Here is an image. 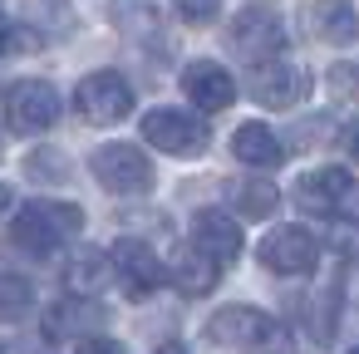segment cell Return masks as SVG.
Segmentation results:
<instances>
[{"mask_svg":"<svg viewBox=\"0 0 359 354\" xmlns=\"http://www.w3.org/2000/svg\"><path fill=\"white\" fill-rule=\"evenodd\" d=\"M79 231H84V212L74 202H35L11 222V231H6L0 246L11 256H25V261H45L55 246L74 241Z\"/></svg>","mask_w":359,"mask_h":354,"instance_id":"obj_1","label":"cell"},{"mask_svg":"<svg viewBox=\"0 0 359 354\" xmlns=\"http://www.w3.org/2000/svg\"><path fill=\"white\" fill-rule=\"evenodd\" d=\"M207 334L222 344V349H236V354H285V329L280 320H271L266 310L256 305H222L207 325Z\"/></svg>","mask_w":359,"mask_h":354,"instance_id":"obj_2","label":"cell"},{"mask_svg":"<svg viewBox=\"0 0 359 354\" xmlns=\"http://www.w3.org/2000/svg\"><path fill=\"white\" fill-rule=\"evenodd\" d=\"M290 197H295L305 212H315V217L359 222V177H349L344 168H315V172H305V177L290 187Z\"/></svg>","mask_w":359,"mask_h":354,"instance_id":"obj_3","label":"cell"},{"mask_svg":"<svg viewBox=\"0 0 359 354\" xmlns=\"http://www.w3.org/2000/svg\"><path fill=\"white\" fill-rule=\"evenodd\" d=\"M89 172H94V182H99L104 192H114V197H138V192L153 187V163H148L143 148H133V143H99V148L89 153Z\"/></svg>","mask_w":359,"mask_h":354,"instance_id":"obj_4","label":"cell"},{"mask_svg":"<svg viewBox=\"0 0 359 354\" xmlns=\"http://www.w3.org/2000/svg\"><path fill=\"white\" fill-rule=\"evenodd\" d=\"M74 114H79L84 123H99V128L123 123V118L133 114V89H128V79L114 74V69L84 74L79 89H74Z\"/></svg>","mask_w":359,"mask_h":354,"instance_id":"obj_5","label":"cell"},{"mask_svg":"<svg viewBox=\"0 0 359 354\" xmlns=\"http://www.w3.org/2000/svg\"><path fill=\"white\" fill-rule=\"evenodd\" d=\"M226 45L246 60V64H271L285 50V25L276 11H241L226 30Z\"/></svg>","mask_w":359,"mask_h":354,"instance_id":"obj_6","label":"cell"},{"mask_svg":"<svg viewBox=\"0 0 359 354\" xmlns=\"http://www.w3.org/2000/svg\"><path fill=\"white\" fill-rule=\"evenodd\" d=\"M55 118H60V94H55V84H45V79H20V84L6 94V123H11L15 133H45V128H55Z\"/></svg>","mask_w":359,"mask_h":354,"instance_id":"obj_7","label":"cell"},{"mask_svg":"<svg viewBox=\"0 0 359 354\" xmlns=\"http://www.w3.org/2000/svg\"><path fill=\"white\" fill-rule=\"evenodd\" d=\"M143 138L158 148V153H172V158H192L207 148V123L182 114V109H153L143 118Z\"/></svg>","mask_w":359,"mask_h":354,"instance_id":"obj_8","label":"cell"},{"mask_svg":"<svg viewBox=\"0 0 359 354\" xmlns=\"http://www.w3.org/2000/svg\"><path fill=\"white\" fill-rule=\"evenodd\" d=\"M109 266H114L118 285H123L133 300H148V295L163 285V275H168L163 261H158V251L143 246V241H133V236H123V241L109 246Z\"/></svg>","mask_w":359,"mask_h":354,"instance_id":"obj_9","label":"cell"},{"mask_svg":"<svg viewBox=\"0 0 359 354\" xmlns=\"http://www.w3.org/2000/svg\"><path fill=\"white\" fill-rule=\"evenodd\" d=\"M315 261H320V241L305 226H276L261 241V266L276 275H305L315 271Z\"/></svg>","mask_w":359,"mask_h":354,"instance_id":"obj_10","label":"cell"},{"mask_svg":"<svg viewBox=\"0 0 359 354\" xmlns=\"http://www.w3.org/2000/svg\"><path fill=\"white\" fill-rule=\"evenodd\" d=\"M99 325H104V305L79 295V290L45 310V334L50 339H89V334H99Z\"/></svg>","mask_w":359,"mask_h":354,"instance_id":"obj_11","label":"cell"},{"mask_svg":"<svg viewBox=\"0 0 359 354\" xmlns=\"http://www.w3.org/2000/svg\"><path fill=\"white\" fill-rule=\"evenodd\" d=\"M182 94H187L202 114H222V109H231L236 84H231V74H226L222 64H212V60H192V64L182 69Z\"/></svg>","mask_w":359,"mask_h":354,"instance_id":"obj_12","label":"cell"},{"mask_svg":"<svg viewBox=\"0 0 359 354\" xmlns=\"http://www.w3.org/2000/svg\"><path fill=\"white\" fill-rule=\"evenodd\" d=\"M305 89H310V79L295 64H280V60L256 64V74H251V99L261 109H290V104H300Z\"/></svg>","mask_w":359,"mask_h":354,"instance_id":"obj_13","label":"cell"},{"mask_svg":"<svg viewBox=\"0 0 359 354\" xmlns=\"http://www.w3.org/2000/svg\"><path fill=\"white\" fill-rule=\"evenodd\" d=\"M305 30L325 45H349L359 35V15L349 0H310L305 6Z\"/></svg>","mask_w":359,"mask_h":354,"instance_id":"obj_14","label":"cell"},{"mask_svg":"<svg viewBox=\"0 0 359 354\" xmlns=\"http://www.w3.org/2000/svg\"><path fill=\"white\" fill-rule=\"evenodd\" d=\"M192 241L202 251H212L222 266H231L241 256V226L231 222V212H217V207H207V212L192 217Z\"/></svg>","mask_w":359,"mask_h":354,"instance_id":"obj_15","label":"cell"},{"mask_svg":"<svg viewBox=\"0 0 359 354\" xmlns=\"http://www.w3.org/2000/svg\"><path fill=\"white\" fill-rule=\"evenodd\" d=\"M109 20H114V30H123L138 45H153V40L163 45V6L158 0H114Z\"/></svg>","mask_w":359,"mask_h":354,"instance_id":"obj_16","label":"cell"},{"mask_svg":"<svg viewBox=\"0 0 359 354\" xmlns=\"http://www.w3.org/2000/svg\"><path fill=\"white\" fill-rule=\"evenodd\" d=\"M217 275H222V261L212 256V251H202L197 241L172 261V285L182 290V295H212V285H217Z\"/></svg>","mask_w":359,"mask_h":354,"instance_id":"obj_17","label":"cell"},{"mask_svg":"<svg viewBox=\"0 0 359 354\" xmlns=\"http://www.w3.org/2000/svg\"><path fill=\"white\" fill-rule=\"evenodd\" d=\"M231 158L246 163V168H276V163L285 158V148H280V138H276L266 123H241V128L231 133Z\"/></svg>","mask_w":359,"mask_h":354,"instance_id":"obj_18","label":"cell"},{"mask_svg":"<svg viewBox=\"0 0 359 354\" xmlns=\"http://www.w3.org/2000/svg\"><path fill=\"white\" fill-rule=\"evenodd\" d=\"M35 310V285L15 271H0V325H20Z\"/></svg>","mask_w":359,"mask_h":354,"instance_id":"obj_19","label":"cell"},{"mask_svg":"<svg viewBox=\"0 0 359 354\" xmlns=\"http://www.w3.org/2000/svg\"><path fill=\"white\" fill-rule=\"evenodd\" d=\"M231 202H236V212H241V217H251V222H266V217L276 212L280 192H276V182H271V177H246V182H236Z\"/></svg>","mask_w":359,"mask_h":354,"instance_id":"obj_20","label":"cell"},{"mask_svg":"<svg viewBox=\"0 0 359 354\" xmlns=\"http://www.w3.org/2000/svg\"><path fill=\"white\" fill-rule=\"evenodd\" d=\"M25 172H30V182H45V187H65L74 177V168H69V158L60 148H35L25 158Z\"/></svg>","mask_w":359,"mask_h":354,"instance_id":"obj_21","label":"cell"},{"mask_svg":"<svg viewBox=\"0 0 359 354\" xmlns=\"http://www.w3.org/2000/svg\"><path fill=\"white\" fill-rule=\"evenodd\" d=\"M114 275V266H109V256H79L74 266H69V285L79 290V295H89V290H99L104 280Z\"/></svg>","mask_w":359,"mask_h":354,"instance_id":"obj_22","label":"cell"},{"mask_svg":"<svg viewBox=\"0 0 359 354\" xmlns=\"http://www.w3.org/2000/svg\"><path fill=\"white\" fill-rule=\"evenodd\" d=\"M334 320H339V285H325L315 310H310V325H315V344H330L334 339Z\"/></svg>","mask_w":359,"mask_h":354,"instance_id":"obj_23","label":"cell"},{"mask_svg":"<svg viewBox=\"0 0 359 354\" xmlns=\"http://www.w3.org/2000/svg\"><path fill=\"white\" fill-rule=\"evenodd\" d=\"M177 11H182L187 25H212L217 11H222V0H177Z\"/></svg>","mask_w":359,"mask_h":354,"instance_id":"obj_24","label":"cell"},{"mask_svg":"<svg viewBox=\"0 0 359 354\" xmlns=\"http://www.w3.org/2000/svg\"><path fill=\"white\" fill-rule=\"evenodd\" d=\"M330 84H334V94H359V69L334 64V69H330Z\"/></svg>","mask_w":359,"mask_h":354,"instance_id":"obj_25","label":"cell"},{"mask_svg":"<svg viewBox=\"0 0 359 354\" xmlns=\"http://www.w3.org/2000/svg\"><path fill=\"white\" fill-rule=\"evenodd\" d=\"M354 246H359V226H344V217H339V226H334V251H339V256H354Z\"/></svg>","mask_w":359,"mask_h":354,"instance_id":"obj_26","label":"cell"},{"mask_svg":"<svg viewBox=\"0 0 359 354\" xmlns=\"http://www.w3.org/2000/svg\"><path fill=\"white\" fill-rule=\"evenodd\" d=\"M79 354H128V349L114 344V339H104V334H89V339H79Z\"/></svg>","mask_w":359,"mask_h":354,"instance_id":"obj_27","label":"cell"},{"mask_svg":"<svg viewBox=\"0 0 359 354\" xmlns=\"http://www.w3.org/2000/svg\"><path fill=\"white\" fill-rule=\"evenodd\" d=\"M349 153H354V163H359V118L349 123Z\"/></svg>","mask_w":359,"mask_h":354,"instance_id":"obj_28","label":"cell"},{"mask_svg":"<svg viewBox=\"0 0 359 354\" xmlns=\"http://www.w3.org/2000/svg\"><path fill=\"white\" fill-rule=\"evenodd\" d=\"M153 354H187L182 344H163V349H153Z\"/></svg>","mask_w":359,"mask_h":354,"instance_id":"obj_29","label":"cell"},{"mask_svg":"<svg viewBox=\"0 0 359 354\" xmlns=\"http://www.w3.org/2000/svg\"><path fill=\"white\" fill-rule=\"evenodd\" d=\"M0 45H11V25H6V15H0Z\"/></svg>","mask_w":359,"mask_h":354,"instance_id":"obj_30","label":"cell"},{"mask_svg":"<svg viewBox=\"0 0 359 354\" xmlns=\"http://www.w3.org/2000/svg\"><path fill=\"white\" fill-rule=\"evenodd\" d=\"M6 207H11V187H6V182H0V212H6Z\"/></svg>","mask_w":359,"mask_h":354,"instance_id":"obj_31","label":"cell"},{"mask_svg":"<svg viewBox=\"0 0 359 354\" xmlns=\"http://www.w3.org/2000/svg\"><path fill=\"white\" fill-rule=\"evenodd\" d=\"M354 300H359V285H354Z\"/></svg>","mask_w":359,"mask_h":354,"instance_id":"obj_32","label":"cell"},{"mask_svg":"<svg viewBox=\"0 0 359 354\" xmlns=\"http://www.w3.org/2000/svg\"><path fill=\"white\" fill-rule=\"evenodd\" d=\"M25 354H35V349H25Z\"/></svg>","mask_w":359,"mask_h":354,"instance_id":"obj_33","label":"cell"},{"mask_svg":"<svg viewBox=\"0 0 359 354\" xmlns=\"http://www.w3.org/2000/svg\"><path fill=\"white\" fill-rule=\"evenodd\" d=\"M349 354H359V349H349Z\"/></svg>","mask_w":359,"mask_h":354,"instance_id":"obj_34","label":"cell"}]
</instances>
